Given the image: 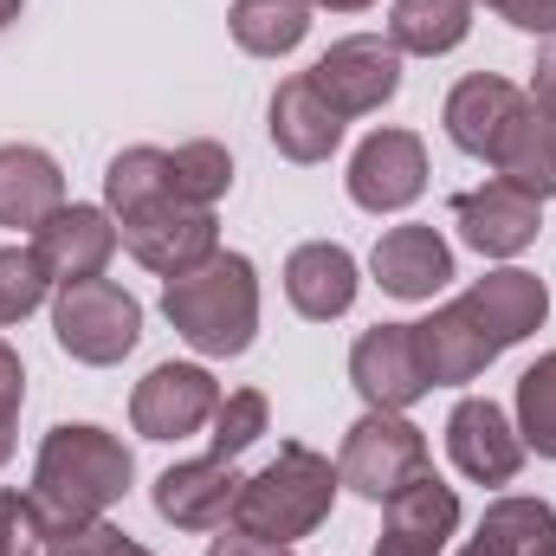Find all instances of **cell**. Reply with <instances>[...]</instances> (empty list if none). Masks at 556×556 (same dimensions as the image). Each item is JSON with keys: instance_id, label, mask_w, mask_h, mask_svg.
I'll list each match as a JSON object with an SVG mask.
<instances>
[{"instance_id": "obj_11", "label": "cell", "mask_w": 556, "mask_h": 556, "mask_svg": "<svg viewBox=\"0 0 556 556\" xmlns=\"http://www.w3.org/2000/svg\"><path fill=\"white\" fill-rule=\"evenodd\" d=\"M446 453L472 485H511L525 472V440L518 420L505 415L492 395H466L446 415Z\"/></svg>"}, {"instance_id": "obj_3", "label": "cell", "mask_w": 556, "mask_h": 556, "mask_svg": "<svg viewBox=\"0 0 556 556\" xmlns=\"http://www.w3.org/2000/svg\"><path fill=\"white\" fill-rule=\"evenodd\" d=\"M337 492H343L337 466H330L324 453H311V446L285 440L273 466H260V472L240 485L233 531H247V538H260V544H285V551H291L298 538H311V531L330 518Z\"/></svg>"}, {"instance_id": "obj_17", "label": "cell", "mask_w": 556, "mask_h": 556, "mask_svg": "<svg viewBox=\"0 0 556 556\" xmlns=\"http://www.w3.org/2000/svg\"><path fill=\"white\" fill-rule=\"evenodd\" d=\"M466 311L479 317V330H485L498 350H511V343H525V337L544 330V317H551V285L538 273H525V266H498V273L472 278Z\"/></svg>"}, {"instance_id": "obj_10", "label": "cell", "mask_w": 556, "mask_h": 556, "mask_svg": "<svg viewBox=\"0 0 556 556\" xmlns=\"http://www.w3.org/2000/svg\"><path fill=\"white\" fill-rule=\"evenodd\" d=\"M427 188V142L415 130H376L350 155V201L363 214H402Z\"/></svg>"}, {"instance_id": "obj_22", "label": "cell", "mask_w": 556, "mask_h": 556, "mask_svg": "<svg viewBox=\"0 0 556 556\" xmlns=\"http://www.w3.org/2000/svg\"><path fill=\"white\" fill-rule=\"evenodd\" d=\"M492 168H498V181L525 188L531 201H551L556 194V111L525 98V111L505 124V137L492 149Z\"/></svg>"}, {"instance_id": "obj_2", "label": "cell", "mask_w": 556, "mask_h": 556, "mask_svg": "<svg viewBox=\"0 0 556 556\" xmlns=\"http://www.w3.org/2000/svg\"><path fill=\"white\" fill-rule=\"evenodd\" d=\"M162 317L175 324V337L214 363L247 356L260 337V273L247 253H214L194 273L162 285Z\"/></svg>"}, {"instance_id": "obj_40", "label": "cell", "mask_w": 556, "mask_h": 556, "mask_svg": "<svg viewBox=\"0 0 556 556\" xmlns=\"http://www.w3.org/2000/svg\"><path fill=\"white\" fill-rule=\"evenodd\" d=\"M20 7H26V0H0V33H7V26L20 20Z\"/></svg>"}, {"instance_id": "obj_36", "label": "cell", "mask_w": 556, "mask_h": 556, "mask_svg": "<svg viewBox=\"0 0 556 556\" xmlns=\"http://www.w3.org/2000/svg\"><path fill=\"white\" fill-rule=\"evenodd\" d=\"M531 104H544V111H556V46L538 59V72H531V91H525Z\"/></svg>"}, {"instance_id": "obj_34", "label": "cell", "mask_w": 556, "mask_h": 556, "mask_svg": "<svg viewBox=\"0 0 556 556\" xmlns=\"http://www.w3.org/2000/svg\"><path fill=\"white\" fill-rule=\"evenodd\" d=\"M498 20H511L518 33H538V39H556V0H485Z\"/></svg>"}, {"instance_id": "obj_38", "label": "cell", "mask_w": 556, "mask_h": 556, "mask_svg": "<svg viewBox=\"0 0 556 556\" xmlns=\"http://www.w3.org/2000/svg\"><path fill=\"white\" fill-rule=\"evenodd\" d=\"M459 556H511L505 551V544H492V538H479V531H472V544H466V551Z\"/></svg>"}, {"instance_id": "obj_23", "label": "cell", "mask_w": 556, "mask_h": 556, "mask_svg": "<svg viewBox=\"0 0 556 556\" xmlns=\"http://www.w3.org/2000/svg\"><path fill=\"white\" fill-rule=\"evenodd\" d=\"M472 7L479 0H395L389 7V46L415 52V59H446L453 46H466Z\"/></svg>"}, {"instance_id": "obj_5", "label": "cell", "mask_w": 556, "mask_h": 556, "mask_svg": "<svg viewBox=\"0 0 556 556\" xmlns=\"http://www.w3.org/2000/svg\"><path fill=\"white\" fill-rule=\"evenodd\" d=\"M427 466V433L408 415H389V408H369L343 433V453H337V479L369 498V505H389L402 485H415Z\"/></svg>"}, {"instance_id": "obj_7", "label": "cell", "mask_w": 556, "mask_h": 556, "mask_svg": "<svg viewBox=\"0 0 556 556\" xmlns=\"http://www.w3.org/2000/svg\"><path fill=\"white\" fill-rule=\"evenodd\" d=\"M304 78L317 85V98H324L343 124H350V117H376V111L395 104V91H402V52H395L382 33H350V39H337Z\"/></svg>"}, {"instance_id": "obj_29", "label": "cell", "mask_w": 556, "mask_h": 556, "mask_svg": "<svg viewBox=\"0 0 556 556\" xmlns=\"http://www.w3.org/2000/svg\"><path fill=\"white\" fill-rule=\"evenodd\" d=\"M266 420H273V402L260 395V389H233V395H220V408H214V433H207V453L214 459H240L260 433H266Z\"/></svg>"}, {"instance_id": "obj_39", "label": "cell", "mask_w": 556, "mask_h": 556, "mask_svg": "<svg viewBox=\"0 0 556 556\" xmlns=\"http://www.w3.org/2000/svg\"><path fill=\"white\" fill-rule=\"evenodd\" d=\"M311 7H324V13H363V7H376V0H311Z\"/></svg>"}, {"instance_id": "obj_20", "label": "cell", "mask_w": 556, "mask_h": 556, "mask_svg": "<svg viewBox=\"0 0 556 556\" xmlns=\"http://www.w3.org/2000/svg\"><path fill=\"white\" fill-rule=\"evenodd\" d=\"M266 130H273V149L285 162H330L337 155V142H343V117L317 98V85L298 72V78H285L273 91V111H266Z\"/></svg>"}, {"instance_id": "obj_18", "label": "cell", "mask_w": 556, "mask_h": 556, "mask_svg": "<svg viewBox=\"0 0 556 556\" xmlns=\"http://www.w3.org/2000/svg\"><path fill=\"white\" fill-rule=\"evenodd\" d=\"M518 111H525V91H518L511 78H498V72H472V78H459V85L446 91L440 124H446L453 149H466V155L492 162V149H498L505 124H511Z\"/></svg>"}, {"instance_id": "obj_14", "label": "cell", "mask_w": 556, "mask_h": 556, "mask_svg": "<svg viewBox=\"0 0 556 556\" xmlns=\"http://www.w3.org/2000/svg\"><path fill=\"white\" fill-rule=\"evenodd\" d=\"M117 247H124V240H117L111 207H78V201H65V207L33 233V253H39V266H46L52 285L104 278V266H111Z\"/></svg>"}, {"instance_id": "obj_8", "label": "cell", "mask_w": 556, "mask_h": 556, "mask_svg": "<svg viewBox=\"0 0 556 556\" xmlns=\"http://www.w3.org/2000/svg\"><path fill=\"white\" fill-rule=\"evenodd\" d=\"M350 382L369 408H389V415H408L420 395L433 389L427 382V363H420V337L415 324H376L356 337L350 350Z\"/></svg>"}, {"instance_id": "obj_9", "label": "cell", "mask_w": 556, "mask_h": 556, "mask_svg": "<svg viewBox=\"0 0 556 556\" xmlns=\"http://www.w3.org/2000/svg\"><path fill=\"white\" fill-rule=\"evenodd\" d=\"M220 408V382L201 363H155L130 395V420L142 440H188Z\"/></svg>"}, {"instance_id": "obj_19", "label": "cell", "mask_w": 556, "mask_h": 556, "mask_svg": "<svg viewBox=\"0 0 556 556\" xmlns=\"http://www.w3.org/2000/svg\"><path fill=\"white\" fill-rule=\"evenodd\" d=\"M356 253L337 247V240H304L291 260H285V298L298 317L311 324H337L350 304H356Z\"/></svg>"}, {"instance_id": "obj_33", "label": "cell", "mask_w": 556, "mask_h": 556, "mask_svg": "<svg viewBox=\"0 0 556 556\" xmlns=\"http://www.w3.org/2000/svg\"><path fill=\"white\" fill-rule=\"evenodd\" d=\"M20 408H26V363L0 337V466L13 459V420H20Z\"/></svg>"}, {"instance_id": "obj_4", "label": "cell", "mask_w": 556, "mask_h": 556, "mask_svg": "<svg viewBox=\"0 0 556 556\" xmlns=\"http://www.w3.org/2000/svg\"><path fill=\"white\" fill-rule=\"evenodd\" d=\"M52 337L72 363L85 369H111L137 350L142 337V304L111 285V278H78V285H59L52 298Z\"/></svg>"}, {"instance_id": "obj_41", "label": "cell", "mask_w": 556, "mask_h": 556, "mask_svg": "<svg viewBox=\"0 0 556 556\" xmlns=\"http://www.w3.org/2000/svg\"><path fill=\"white\" fill-rule=\"evenodd\" d=\"M544 556H556V544H551V551H544Z\"/></svg>"}, {"instance_id": "obj_6", "label": "cell", "mask_w": 556, "mask_h": 556, "mask_svg": "<svg viewBox=\"0 0 556 556\" xmlns=\"http://www.w3.org/2000/svg\"><path fill=\"white\" fill-rule=\"evenodd\" d=\"M117 240L155 278H181L220 253V220H214V207H188V201L162 194V201H149V207L117 220Z\"/></svg>"}, {"instance_id": "obj_26", "label": "cell", "mask_w": 556, "mask_h": 556, "mask_svg": "<svg viewBox=\"0 0 556 556\" xmlns=\"http://www.w3.org/2000/svg\"><path fill=\"white\" fill-rule=\"evenodd\" d=\"M479 538L505 544L511 556H544L556 544V505L544 498H492L479 518Z\"/></svg>"}, {"instance_id": "obj_31", "label": "cell", "mask_w": 556, "mask_h": 556, "mask_svg": "<svg viewBox=\"0 0 556 556\" xmlns=\"http://www.w3.org/2000/svg\"><path fill=\"white\" fill-rule=\"evenodd\" d=\"M46 556H149L137 538H124L117 525L91 518V525H65V531H46Z\"/></svg>"}, {"instance_id": "obj_37", "label": "cell", "mask_w": 556, "mask_h": 556, "mask_svg": "<svg viewBox=\"0 0 556 556\" xmlns=\"http://www.w3.org/2000/svg\"><path fill=\"white\" fill-rule=\"evenodd\" d=\"M376 556H433V551H420V544H402V538H389V531H382Z\"/></svg>"}, {"instance_id": "obj_13", "label": "cell", "mask_w": 556, "mask_h": 556, "mask_svg": "<svg viewBox=\"0 0 556 556\" xmlns=\"http://www.w3.org/2000/svg\"><path fill=\"white\" fill-rule=\"evenodd\" d=\"M240 472L233 459H181L155 479V518L175 525V531H227L233 525V505H240Z\"/></svg>"}, {"instance_id": "obj_12", "label": "cell", "mask_w": 556, "mask_h": 556, "mask_svg": "<svg viewBox=\"0 0 556 556\" xmlns=\"http://www.w3.org/2000/svg\"><path fill=\"white\" fill-rule=\"evenodd\" d=\"M453 227H459V240L472 247V253H485V260H518L531 240H538V227H544V201H531L525 188H511V181H485V188H466V194H453Z\"/></svg>"}, {"instance_id": "obj_28", "label": "cell", "mask_w": 556, "mask_h": 556, "mask_svg": "<svg viewBox=\"0 0 556 556\" xmlns=\"http://www.w3.org/2000/svg\"><path fill=\"white\" fill-rule=\"evenodd\" d=\"M518 440L525 453L556 459V350L518 376Z\"/></svg>"}, {"instance_id": "obj_25", "label": "cell", "mask_w": 556, "mask_h": 556, "mask_svg": "<svg viewBox=\"0 0 556 556\" xmlns=\"http://www.w3.org/2000/svg\"><path fill=\"white\" fill-rule=\"evenodd\" d=\"M227 33L253 59H285L311 33V0H233L227 7Z\"/></svg>"}, {"instance_id": "obj_24", "label": "cell", "mask_w": 556, "mask_h": 556, "mask_svg": "<svg viewBox=\"0 0 556 556\" xmlns=\"http://www.w3.org/2000/svg\"><path fill=\"white\" fill-rule=\"evenodd\" d=\"M453 531H459V492H453V485H440L433 472H420L415 485H402V492L389 498V538L420 544V551L440 556Z\"/></svg>"}, {"instance_id": "obj_15", "label": "cell", "mask_w": 556, "mask_h": 556, "mask_svg": "<svg viewBox=\"0 0 556 556\" xmlns=\"http://www.w3.org/2000/svg\"><path fill=\"white\" fill-rule=\"evenodd\" d=\"M369 273H376V285H382L389 298L420 304V298L446 291V278H453V247L440 240V227H420V220H408V227H389V233L376 240Z\"/></svg>"}, {"instance_id": "obj_16", "label": "cell", "mask_w": 556, "mask_h": 556, "mask_svg": "<svg viewBox=\"0 0 556 556\" xmlns=\"http://www.w3.org/2000/svg\"><path fill=\"white\" fill-rule=\"evenodd\" d=\"M420 337V363H427V382L433 389H466V382H479L505 350L479 330V317L466 311V298L459 304H440L427 324H415Z\"/></svg>"}, {"instance_id": "obj_35", "label": "cell", "mask_w": 556, "mask_h": 556, "mask_svg": "<svg viewBox=\"0 0 556 556\" xmlns=\"http://www.w3.org/2000/svg\"><path fill=\"white\" fill-rule=\"evenodd\" d=\"M207 556H291V551H285V544H260V538H247V531H227V538H214Z\"/></svg>"}, {"instance_id": "obj_1", "label": "cell", "mask_w": 556, "mask_h": 556, "mask_svg": "<svg viewBox=\"0 0 556 556\" xmlns=\"http://www.w3.org/2000/svg\"><path fill=\"white\" fill-rule=\"evenodd\" d=\"M130 479H137V459L117 433H104L91 420H59L33 459V505H39L46 531L91 525L130 492Z\"/></svg>"}, {"instance_id": "obj_30", "label": "cell", "mask_w": 556, "mask_h": 556, "mask_svg": "<svg viewBox=\"0 0 556 556\" xmlns=\"http://www.w3.org/2000/svg\"><path fill=\"white\" fill-rule=\"evenodd\" d=\"M46 291H52V278L33 247H0V324H26L46 304Z\"/></svg>"}, {"instance_id": "obj_32", "label": "cell", "mask_w": 556, "mask_h": 556, "mask_svg": "<svg viewBox=\"0 0 556 556\" xmlns=\"http://www.w3.org/2000/svg\"><path fill=\"white\" fill-rule=\"evenodd\" d=\"M46 551V518L33 492H0V556H39Z\"/></svg>"}, {"instance_id": "obj_27", "label": "cell", "mask_w": 556, "mask_h": 556, "mask_svg": "<svg viewBox=\"0 0 556 556\" xmlns=\"http://www.w3.org/2000/svg\"><path fill=\"white\" fill-rule=\"evenodd\" d=\"M168 188H175V201H188V207H214V201L233 188V155L207 137L181 142V149H168Z\"/></svg>"}, {"instance_id": "obj_21", "label": "cell", "mask_w": 556, "mask_h": 556, "mask_svg": "<svg viewBox=\"0 0 556 556\" xmlns=\"http://www.w3.org/2000/svg\"><path fill=\"white\" fill-rule=\"evenodd\" d=\"M65 207V175L33 142H0V227L39 233Z\"/></svg>"}]
</instances>
